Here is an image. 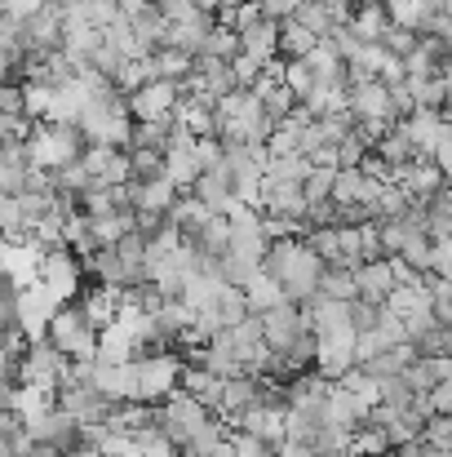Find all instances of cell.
<instances>
[{
	"mask_svg": "<svg viewBox=\"0 0 452 457\" xmlns=\"http://www.w3.org/2000/svg\"><path fill=\"white\" fill-rule=\"evenodd\" d=\"M448 324H431L417 342H408L413 346V355H448Z\"/></svg>",
	"mask_w": 452,
	"mask_h": 457,
	"instance_id": "cell-37",
	"label": "cell"
},
{
	"mask_svg": "<svg viewBox=\"0 0 452 457\" xmlns=\"http://www.w3.org/2000/svg\"><path fill=\"white\" fill-rule=\"evenodd\" d=\"M9 71H13V58H9V54H4V49H0V85H4V80H9Z\"/></svg>",
	"mask_w": 452,
	"mask_h": 457,
	"instance_id": "cell-41",
	"label": "cell"
},
{
	"mask_svg": "<svg viewBox=\"0 0 452 457\" xmlns=\"http://www.w3.org/2000/svg\"><path fill=\"white\" fill-rule=\"evenodd\" d=\"M151 71H155V80L182 85L191 76V58L177 54V49H168V45H160V49H151Z\"/></svg>",
	"mask_w": 452,
	"mask_h": 457,
	"instance_id": "cell-24",
	"label": "cell"
},
{
	"mask_svg": "<svg viewBox=\"0 0 452 457\" xmlns=\"http://www.w3.org/2000/svg\"><path fill=\"white\" fill-rule=\"evenodd\" d=\"M129 200H134V213H151V218H164L177 200V187L164 182V178H151V182H129Z\"/></svg>",
	"mask_w": 452,
	"mask_h": 457,
	"instance_id": "cell-15",
	"label": "cell"
},
{
	"mask_svg": "<svg viewBox=\"0 0 452 457\" xmlns=\"http://www.w3.org/2000/svg\"><path fill=\"white\" fill-rule=\"evenodd\" d=\"M226 440H231V427L222 422V418H204L195 431H191V440H186V457H231L226 453Z\"/></svg>",
	"mask_w": 452,
	"mask_h": 457,
	"instance_id": "cell-16",
	"label": "cell"
},
{
	"mask_svg": "<svg viewBox=\"0 0 452 457\" xmlns=\"http://www.w3.org/2000/svg\"><path fill=\"white\" fill-rule=\"evenodd\" d=\"M280 85L293 94V103H306V94H310L319 80H315V71L306 67V58H298V62H284V67H280Z\"/></svg>",
	"mask_w": 452,
	"mask_h": 457,
	"instance_id": "cell-29",
	"label": "cell"
},
{
	"mask_svg": "<svg viewBox=\"0 0 452 457\" xmlns=\"http://www.w3.org/2000/svg\"><path fill=\"white\" fill-rule=\"evenodd\" d=\"M275 457H319V453L306 449V445H293V440H280V445H275Z\"/></svg>",
	"mask_w": 452,
	"mask_h": 457,
	"instance_id": "cell-40",
	"label": "cell"
},
{
	"mask_svg": "<svg viewBox=\"0 0 452 457\" xmlns=\"http://www.w3.org/2000/svg\"><path fill=\"white\" fill-rule=\"evenodd\" d=\"M240 54V36H231L226 27H209V36H204V45H200V54L195 58H213V62H231Z\"/></svg>",
	"mask_w": 452,
	"mask_h": 457,
	"instance_id": "cell-27",
	"label": "cell"
},
{
	"mask_svg": "<svg viewBox=\"0 0 452 457\" xmlns=\"http://www.w3.org/2000/svg\"><path fill=\"white\" fill-rule=\"evenodd\" d=\"M333 173H337V169H310V173H306V178H301V200H306V204H324V200H328V191H333Z\"/></svg>",
	"mask_w": 452,
	"mask_h": 457,
	"instance_id": "cell-34",
	"label": "cell"
},
{
	"mask_svg": "<svg viewBox=\"0 0 452 457\" xmlns=\"http://www.w3.org/2000/svg\"><path fill=\"white\" fill-rule=\"evenodd\" d=\"M191 195H195L209 213H226V209L235 204V187H231V178H226L222 164H218V169H204V173L191 182Z\"/></svg>",
	"mask_w": 452,
	"mask_h": 457,
	"instance_id": "cell-14",
	"label": "cell"
},
{
	"mask_svg": "<svg viewBox=\"0 0 452 457\" xmlns=\"http://www.w3.org/2000/svg\"><path fill=\"white\" fill-rule=\"evenodd\" d=\"M258 400H262V382H258L253 373H240V378L222 382V395H218V409H213V413H218V418L235 431V422H240V418H244Z\"/></svg>",
	"mask_w": 452,
	"mask_h": 457,
	"instance_id": "cell-10",
	"label": "cell"
},
{
	"mask_svg": "<svg viewBox=\"0 0 452 457\" xmlns=\"http://www.w3.org/2000/svg\"><path fill=\"white\" fill-rule=\"evenodd\" d=\"M177 391H186L195 404H204V409L213 413V409H218V395H222V378H213V373H209V369H200V364H186V369H182Z\"/></svg>",
	"mask_w": 452,
	"mask_h": 457,
	"instance_id": "cell-20",
	"label": "cell"
},
{
	"mask_svg": "<svg viewBox=\"0 0 452 457\" xmlns=\"http://www.w3.org/2000/svg\"><path fill=\"white\" fill-rule=\"evenodd\" d=\"M235 431H244V436H258V440H267V445H280L284 440V409H271V404H253L240 422H235Z\"/></svg>",
	"mask_w": 452,
	"mask_h": 457,
	"instance_id": "cell-19",
	"label": "cell"
},
{
	"mask_svg": "<svg viewBox=\"0 0 452 457\" xmlns=\"http://www.w3.org/2000/svg\"><path fill=\"white\" fill-rule=\"evenodd\" d=\"M315 294H319V298H333V303H350V298H355V276L341 271V267H324Z\"/></svg>",
	"mask_w": 452,
	"mask_h": 457,
	"instance_id": "cell-28",
	"label": "cell"
},
{
	"mask_svg": "<svg viewBox=\"0 0 452 457\" xmlns=\"http://www.w3.org/2000/svg\"><path fill=\"white\" fill-rule=\"evenodd\" d=\"M27 436H31V445H45V449H53L58 457H67L71 449H80V427L62 413V409H49L45 418H36L31 427H22Z\"/></svg>",
	"mask_w": 452,
	"mask_h": 457,
	"instance_id": "cell-9",
	"label": "cell"
},
{
	"mask_svg": "<svg viewBox=\"0 0 452 457\" xmlns=\"http://www.w3.org/2000/svg\"><path fill=\"white\" fill-rule=\"evenodd\" d=\"M315 45H319V40H315L310 31H301L293 18H284V22H280V45H275V49H284V54H289V62L306 58V54H310Z\"/></svg>",
	"mask_w": 452,
	"mask_h": 457,
	"instance_id": "cell-30",
	"label": "cell"
},
{
	"mask_svg": "<svg viewBox=\"0 0 452 457\" xmlns=\"http://www.w3.org/2000/svg\"><path fill=\"white\" fill-rule=\"evenodd\" d=\"M275 45H280V22L275 18H262L258 27H249L240 36V54L253 58L262 71H267V62H275Z\"/></svg>",
	"mask_w": 452,
	"mask_h": 457,
	"instance_id": "cell-18",
	"label": "cell"
},
{
	"mask_svg": "<svg viewBox=\"0 0 452 457\" xmlns=\"http://www.w3.org/2000/svg\"><path fill=\"white\" fill-rule=\"evenodd\" d=\"M350 276H355V298H364V303H373V306H382L386 303V294L395 289L386 258H377V262H359Z\"/></svg>",
	"mask_w": 452,
	"mask_h": 457,
	"instance_id": "cell-17",
	"label": "cell"
},
{
	"mask_svg": "<svg viewBox=\"0 0 452 457\" xmlns=\"http://www.w3.org/2000/svg\"><path fill=\"white\" fill-rule=\"evenodd\" d=\"M213 315H218V324H222V328L240 324V320L249 315V306H244V294L226 285V289H222V298H218V306H213Z\"/></svg>",
	"mask_w": 452,
	"mask_h": 457,
	"instance_id": "cell-35",
	"label": "cell"
},
{
	"mask_svg": "<svg viewBox=\"0 0 452 457\" xmlns=\"http://www.w3.org/2000/svg\"><path fill=\"white\" fill-rule=\"evenodd\" d=\"M80 276H85V267H80V258H71V249H45V253H40L36 285L58 306H67L80 294Z\"/></svg>",
	"mask_w": 452,
	"mask_h": 457,
	"instance_id": "cell-4",
	"label": "cell"
},
{
	"mask_svg": "<svg viewBox=\"0 0 452 457\" xmlns=\"http://www.w3.org/2000/svg\"><path fill=\"white\" fill-rule=\"evenodd\" d=\"M377 160H382V164H386L390 173H395V169H404L408 160H417L413 143H408V138L399 134V125H395V129H390V134H386V138L377 143Z\"/></svg>",
	"mask_w": 452,
	"mask_h": 457,
	"instance_id": "cell-26",
	"label": "cell"
},
{
	"mask_svg": "<svg viewBox=\"0 0 452 457\" xmlns=\"http://www.w3.org/2000/svg\"><path fill=\"white\" fill-rule=\"evenodd\" d=\"M289 18L298 22L301 31H310L315 40H324V36H328V31L337 27V22H333V18H328V13H324L319 4H315V0H301V4L293 9V13H289Z\"/></svg>",
	"mask_w": 452,
	"mask_h": 457,
	"instance_id": "cell-31",
	"label": "cell"
},
{
	"mask_svg": "<svg viewBox=\"0 0 452 457\" xmlns=\"http://www.w3.org/2000/svg\"><path fill=\"white\" fill-rule=\"evenodd\" d=\"M27 164L40 169V173H58L67 164H76L80 152H85V138L76 125H36L27 134Z\"/></svg>",
	"mask_w": 452,
	"mask_h": 457,
	"instance_id": "cell-1",
	"label": "cell"
},
{
	"mask_svg": "<svg viewBox=\"0 0 452 457\" xmlns=\"http://www.w3.org/2000/svg\"><path fill=\"white\" fill-rule=\"evenodd\" d=\"M310 337H315V369H319V378L341 382L359 364V355H355V328L350 324L346 328H328V333H310Z\"/></svg>",
	"mask_w": 452,
	"mask_h": 457,
	"instance_id": "cell-6",
	"label": "cell"
},
{
	"mask_svg": "<svg viewBox=\"0 0 452 457\" xmlns=\"http://www.w3.org/2000/svg\"><path fill=\"white\" fill-rule=\"evenodd\" d=\"M49 0H0V18H13V22H27L31 13H40Z\"/></svg>",
	"mask_w": 452,
	"mask_h": 457,
	"instance_id": "cell-38",
	"label": "cell"
},
{
	"mask_svg": "<svg viewBox=\"0 0 452 457\" xmlns=\"http://www.w3.org/2000/svg\"><path fill=\"white\" fill-rule=\"evenodd\" d=\"M4 409H9L22 427H31L36 418H45V413L53 409V395H49V391H36V386H13L9 400H4Z\"/></svg>",
	"mask_w": 452,
	"mask_h": 457,
	"instance_id": "cell-21",
	"label": "cell"
},
{
	"mask_svg": "<svg viewBox=\"0 0 452 457\" xmlns=\"http://www.w3.org/2000/svg\"><path fill=\"white\" fill-rule=\"evenodd\" d=\"M53 311L58 303L40 289V285H22V289H13V303H9V315H13V328L22 333V337H45V328H49V320H53Z\"/></svg>",
	"mask_w": 452,
	"mask_h": 457,
	"instance_id": "cell-7",
	"label": "cell"
},
{
	"mask_svg": "<svg viewBox=\"0 0 452 457\" xmlns=\"http://www.w3.org/2000/svg\"><path fill=\"white\" fill-rule=\"evenodd\" d=\"M67 355H58L45 337H36L22 355H18V386H36V391H58V382L67 378Z\"/></svg>",
	"mask_w": 452,
	"mask_h": 457,
	"instance_id": "cell-5",
	"label": "cell"
},
{
	"mask_svg": "<svg viewBox=\"0 0 452 457\" xmlns=\"http://www.w3.org/2000/svg\"><path fill=\"white\" fill-rule=\"evenodd\" d=\"M182 369L186 360L177 351H147L134 360V373H138V400H164L177 391L182 382Z\"/></svg>",
	"mask_w": 452,
	"mask_h": 457,
	"instance_id": "cell-3",
	"label": "cell"
},
{
	"mask_svg": "<svg viewBox=\"0 0 452 457\" xmlns=\"http://www.w3.org/2000/svg\"><path fill=\"white\" fill-rule=\"evenodd\" d=\"M399 134L413 143L417 160H426L431 147L448 134V125H444V112H426V107H417V112H408V120H399Z\"/></svg>",
	"mask_w": 452,
	"mask_h": 457,
	"instance_id": "cell-12",
	"label": "cell"
},
{
	"mask_svg": "<svg viewBox=\"0 0 452 457\" xmlns=\"http://www.w3.org/2000/svg\"><path fill=\"white\" fill-rule=\"evenodd\" d=\"M45 342H49L58 355L76 360V364H89L94 351H98V333L85 324L80 306H58L53 320H49V328H45Z\"/></svg>",
	"mask_w": 452,
	"mask_h": 457,
	"instance_id": "cell-2",
	"label": "cell"
},
{
	"mask_svg": "<svg viewBox=\"0 0 452 457\" xmlns=\"http://www.w3.org/2000/svg\"><path fill=\"white\" fill-rule=\"evenodd\" d=\"M240 294H244V306H249V315H262V311H271V306L289 303V298H284V289H280V285H275L271 276H262V271H258V276H253V280H249V285H244Z\"/></svg>",
	"mask_w": 452,
	"mask_h": 457,
	"instance_id": "cell-22",
	"label": "cell"
},
{
	"mask_svg": "<svg viewBox=\"0 0 452 457\" xmlns=\"http://www.w3.org/2000/svg\"><path fill=\"white\" fill-rule=\"evenodd\" d=\"M426 409H431V413H440V418H448V409H452V386L448 382H440V386H431V391H426Z\"/></svg>",
	"mask_w": 452,
	"mask_h": 457,
	"instance_id": "cell-39",
	"label": "cell"
},
{
	"mask_svg": "<svg viewBox=\"0 0 452 457\" xmlns=\"http://www.w3.org/2000/svg\"><path fill=\"white\" fill-rule=\"evenodd\" d=\"M116 80H120V89H116L120 98H129L134 89L151 85V80H155V71H151V54H147V58H129V62L120 67V76H116Z\"/></svg>",
	"mask_w": 452,
	"mask_h": 457,
	"instance_id": "cell-32",
	"label": "cell"
},
{
	"mask_svg": "<svg viewBox=\"0 0 452 457\" xmlns=\"http://www.w3.org/2000/svg\"><path fill=\"white\" fill-rule=\"evenodd\" d=\"M373 457H390V453H373Z\"/></svg>",
	"mask_w": 452,
	"mask_h": 457,
	"instance_id": "cell-42",
	"label": "cell"
},
{
	"mask_svg": "<svg viewBox=\"0 0 452 457\" xmlns=\"http://www.w3.org/2000/svg\"><path fill=\"white\" fill-rule=\"evenodd\" d=\"M129 440H134L138 457H177V449H173V445H168V440H164L155 427H147V431H134Z\"/></svg>",
	"mask_w": 452,
	"mask_h": 457,
	"instance_id": "cell-36",
	"label": "cell"
},
{
	"mask_svg": "<svg viewBox=\"0 0 452 457\" xmlns=\"http://www.w3.org/2000/svg\"><path fill=\"white\" fill-rule=\"evenodd\" d=\"M116 289H94V294H85V303H80V315H85V324L94 328V333H103L111 320H116Z\"/></svg>",
	"mask_w": 452,
	"mask_h": 457,
	"instance_id": "cell-23",
	"label": "cell"
},
{
	"mask_svg": "<svg viewBox=\"0 0 452 457\" xmlns=\"http://www.w3.org/2000/svg\"><path fill=\"white\" fill-rule=\"evenodd\" d=\"M328 391H333L328 378H319V373H298V378H289V386H284V409H293V413H315V418H319Z\"/></svg>",
	"mask_w": 452,
	"mask_h": 457,
	"instance_id": "cell-13",
	"label": "cell"
},
{
	"mask_svg": "<svg viewBox=\"0 0 452 457\" xmlns=\"http://www.w3.org/2000/svg\"><path fill=\"white\" fill-rule=\"evenodd\" d=\"M258 324H262V342H267V351H289V342L298 337V333H306L301 328V311L293 303H280L271 306V311H262L258 315Z\"/></svg>",
	"mask_w": 452,
	"mask_h": 457,
	"instance_id": "cell-11",
	"label": "cell"
},
{
	"mask_svg": "<svg viewBox=\"0 0 452 457\" xmlns=\"http://www.w3.org/2000/svg\"><path fill=\"white\" fill-rule=\"evenodd\" d=\"M417 440H422L426 449H440V453H448V449H452V418H440V413H431V418L422 422Z\"/></svg>",
	"mask_w": 452,
	"mask_h": 457,
	"instance_id": "cell-33",
	"label": "cell"
},
{
	"mask_svg": "<svg viewBox=\"0 0 452 457\" xmlns=\"http://www.w3.org/2000/svg\"><path fill=\"white\" fill-rule=\"evenodd\" d=\"M262 22V9L253 4V0H240V4H226V9H218V27H226L231 36H244L249 27H258Z\"/></svg>",
	"mask_w": 452,
	"mask_h": 457,
	"instance_id": "cell-25",
	"label": "cell"
},
{
	"mask_svg": "<svg viewBox=\"0 0 452 457\" xmlns=\"http://www.w3.org/2000/svg\"><path fill=\"white\" fill-rule=\"evenodd\" d=\"M182 98V85H168V80H151L143 89H134L125 98V112L134 116V125H147V120H168L173 103Z\"/></svg>",
	"mask_w": 452,
	"mask_h": 457,
	"instance_id": "cell-8",
	"label": "cell"
}]
</instances>
